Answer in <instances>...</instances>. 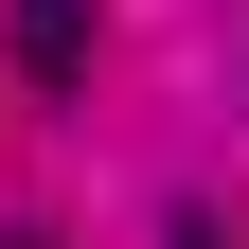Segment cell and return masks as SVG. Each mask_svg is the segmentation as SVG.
I'll return each mask as SVG.
<instances>
[{"mask_svg": "<svg viewBox=\"0 0 249 249\" xmlns=\"http://www.w3.org/2000/svg\"><path fill=\"white\" fill-rule=\"evenodd\" d=\"M0 36H18L36 89H89V0H0Z\"/></svg>", "mask_w": 249, "mask_h": 249, "instance_id": "obj_1", "label": "cell"}, {"mask_svg": "<svg viewBox=\"0 0 249 249\" xmlns=\"http://www.w3.org/2000/svg\"><path fill=\"white\" fill-rule=\"evenodd\" d=\"M160 249H231V231H213V213H178V231H160Z\"/></svg>", "mask_w": 249, "mask_h": 249, "instance_id": "obj_2", "label": "cell"}]
</instances>
